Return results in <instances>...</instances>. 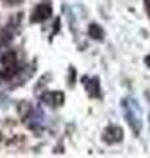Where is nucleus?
Returning <instances> with one entry per match:
<instances>
[{
    "label": "nucleus",
    "instance_id": "obj_1",
    "mask_svg": "<svg viewBox=\"0 0 150 158\" xmlns=\"http://www.w3.org/2000/svg\"><path fill=\"white\" fill-rule=\"evenodd\" d=\"M2 62H3L4 67H6V74H7L8 77H11L12 74L15 73V69H16V62H17V59H16V54H15L13 52L7 53L6 56L3 57Z\"/></svg>",
    "mask_w": 150,
    "mask_h": 158
},
{
    "label": "nucleus",
    "instance_id": "obj_4",
    "mask_svg": "<svg viewBox=\"0 0 150 158\" xmlns=\"http://www.w3.org/2000/svg\"><path fill=\"white\" fill-rule=\"evenodd\" d=\"M88 33H90V36H91L92 38H95V40H102L103 34H104L102 28H100L99 25H96V24H91V25H90Z\"/></svg>",
    "mask_w": 150,
    "mask_h": 158
},
{
    "label": "nucleus",
    "instance_id": "obj_5",
    "mask_svg": "<svg viewBox=\"0 0 150 158\" xmlns=\"http://www.w3.org/2000/svg\"><path fill=\"white\" fill-rule=\"evenodd\" d=\"M7 3H9V4H17V3H20L21 0H6Z\"/></svg>",
    "mask_w": 150,
    "mask_h": 158
},
{
    "label": "nucleus",
    "instance_id": "obj_2",
    "mask_svg": "<svg viewBox=\"0 0 150 158\" xmlns=\"http://www.w3.org/2000/svg\"><path fill=\"white\" fill-rule=\"evenodd\" d=\"M50 15H52V7H50L49 4H41V6H38L36 9H34L32 20L36 23L44 21V20H46Z\"/></svg>",
    "mask_w": 150,
    "mask_h": 158
},
{
    "label": "nucleus",
    "instance_id": "obj_3",
    "mask_svg": "<svg viewBox=\"0 0 150 158\" xmlns=\"http://www.w3.org/2000/svg\"><path fill=\"white\" fill-rule=\"evenodd\" d=\"M106 135H109V137H104L107 141H120L123 138V132L119 127H109L108 129H106Z\"/></svg>",
    "mask_w": 150,
    "mask_h": 158
}]
</instances>
